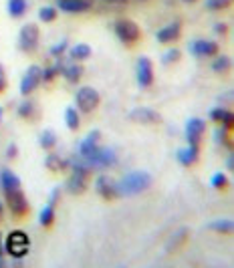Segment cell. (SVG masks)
Segmentation results:
<instances>
[{"mask_svg":"<svg viewBox=\"0 0 234 268\" xmlns=\"http://www.w3.org/2000/svg\"><path fill=\"white\" fill-rule=\"evenodd\" d=\"M152 186V175L145 173V171H132L127 175L121 177V182L117 184V194H123V196H134L139 194L143 190H147Z\"/></svg>","mask_w":234,"mask_h":268,"instance_id":"obj_1","label":"cell"},{"mask_svg":"<svg viewBox=\"0 0 234 268\" xmlns=\"http://www.w3.org/2000/svg\"><path fill=\"white\" fill-rule=\"evenodd\" d=\"M75 101H77L79 111H83V113H91L93 109H97L101 97L93 87H81V89L77 91V95H75Z\"/></svg>","mask_w":234,"mask_h":268,"instance_id":"obj_2","label":"cell"},{"mask_svg":"<svg viewBox=\"0 0 234 268\" xmlns=\"http://www.w3.org/2000/svg\"><path fill=\"white\" fill-rule=\"evenodd\" d=\"M6 250H8L12 256H16V258L25 256V254L29 252V238H27V234H25V232H20V230L12 232V234L8 236Z\"/></svg>","mask_w":234,"mask_h":268,"instance_id":"obj_3","label":"cell"},{"mask_svg":"<svg viewBox=\"0 0 234 268\" xmlns=\"http://www.w3.org/2000/svg\"><path fill=\"white\" fill-rule=\"evenodd\" d=\"M115 34L119 36L121 42L134 44L135 40L139 38V27L135 25L134 20H117L115 23Z\"/></svg>","mask_w":234,"mask_h":268,"instance_id":"obj_4","label":"cell"},{"mask_svg":"<svg viewBox=\"0 0 234 268\" xmlns=\"http://www.w3.org/2000/svg\"><path fill=\"white\" fill-rule=\"evenodd\" d=\"M38 38H40V33H38V27L36 25H25L20 29V34H18V44L23 51H34L36 44H38Z\"/></svg>","mask_w":234,"mask_h":268,"instance_id":"obj_5","label":"cell"},{"mask_svg":"<svg viewBox=\"0 0 234 268\" xmlns=\"http://www.w3.org/2000/svg\"><path fill=\"white\" fill-rule=\"evenodd\" d=\"M4 196H6V202H8L10 210H12L16 216H23V214L29 212V202H27V196L23 194L20 188L8 190V192H4Z\"/></svg>","mask_w":234,"mask_h":268,"instance_id":"obj_6","label":"cell"},{"mask_svg":"<svg viewBox=\"0 0 234 268\" xmlns=\"http://www.w3.org/2000/svg\"><path fill=\"white\" fill-rule=\"evenodd\" d=\"M40 79H42V69L38 67V65H31V69L27 71V75L23 77V83H20V93H23V95L33 93L34 89L38 87Z\"/></svg>","mask_w":234,"mask_h":268,"instance_id":"obj_7","label":"cell"},{"mask_svg":"<svg viewBox=\"0 0 234 268\" xmlns=\"http://www.w3.org/2000/svg\"><path fill=\"white\" fill-rule=\"evenodd\" d=\"M91 166H101V168H107V166H111V164H115V153H113V149H109V147H95V151L89 155V158H85Z\"/></svg>","mask_w":234,"mask_h":268,"instance_id":"obj_8","label":"cell"},{"mask_svg":"<svg viewBox=\"0 0 234 268\" xmlns=\"http://www.w3.org/2000/svg\"><path fill=\"white\" fill-rule=\"evenodd\" d=\"M130 119H134L137 123H145V125H156L162 121L160 113H156L154 109H147V107H137L130 113Z\"/></svg>","mask_w":234,"mask_h":268,"instance_id":"obj_9","label":"cell"},{"mask_svg":"<svg viewBox=\"0 0 234 268\" xmlns=\"http://www.w3.org/2000/svg\"><path fill=\"white\" fill-rule=\"evenodd\" d=\"M137 83L141 87H150L154 83V67L147 57H141L137 61Z\"/></svg>","mask_w":234,"mask_h":268,"instance_id":"obj_10","label":"cell"},{"mask_svg":"<svg viewBox=\"0 0 234 268\" xmlns=\"http://www.w3.org/2000/svg\"><path fill=\"white\" fill-rule=\"evenodd\" d=\"M190 53L196 57H214L218 53V44L212 40H194L190 42Z\"/></svg>","mask_w":234,"mask_h":268,"instance_id":"obj_11","label":"cell"},{"mask_svg":"<svg viewBox=\"0 0 234 268\" xmlns=\"http://www.w3.org/2000/svg\"><path fill=\"white\" fill-rule=\"evenodd\" d=\"M59 8L67 14H79L91 10V0H59Z\"/></svg>","mask_w":234,"mask_h":268,"instance_id":"obj_12","label":"cell"},{"mask_svg":"<svg viewBox=\"0 0 234 268\" xmlns=\"http://www.w3.org/2000/svg\"><path fill=\"white\" fill-rule=\"evenodd\" d=\"M204 131H206V123H204L202 119H198V117H194V119H190L188 125H186V139H188L190 143H196V145H198V141H200Z\"/></svg>","mask_w":234,"mask_h":268,"instance_id":"obj_13","label":"cell"},{"mask_svg":"<svg viewBox=\"0 0 234 268\" xmlns=\"http://www.w3.org/2000/svg\"><path fill=\"white\" fill-rule=\"evenodd\" d=\"M95 188H97V192H99L105 200H111V198L119 196V194H117V184H113V182H111L109 177H105V175H101L99 180H97Z\"/></svg>","mask_w":234,"mask_h":268,"instance_id":"obj_14","label":"cell"},{"mask_svg":"<svg viewBox=\"0 0 234 268\" xmlns=\"http://www.w3.org/2000/svg\"><path fill=\"white\" fill-rule=\"evenodd\" d=\"M97 141H99V131H91V133L79 143V155H81V158H89V155L95 151Z\"/></svg>","mask_w":234,"mask_h":268,"instance_id":"obj_15","label":"cell"},{"mask_svg":"<svg viewBox=\"0 0 234 268\" xmlns=\"http://www.w3.org/2000/svg\"><path fill=\"white\" fill-rule=\"evenodd\" d=\"M85 177H87L85 173H77V171H75L67 180V186H65L69 194H83L85 188H87V180H85Z\"/></svg>","mask_w":234,"mask_h":268,"instance_id":"obj_16","label":"cell"},{"mask_svg":"<svg viewBox=\"0 0 234 268\" xmlns=\"http://www.w3.org/2000/svg\"><path fill=\"white\" fill-rule=\"evenodd\" d=\"M176 158H178V162H180L182 166H192V164H196V160H198V145H196V143H190V147L178 149Z\"/></svg>","mask_w":234,"mask_h":268,"instance_id":"obj_17","label":"cell"},{"mask_svg":"<svg viewBox=\"0 0 234 268\" xmlns=\"http://www.w3.org/2000/svg\"><path fill=\"white\" fill-rule=\"evenodd\" d=\"M0 186H2L4 192L16 190V188H20V180H18V175H14L10 169H2V171H0Z\"/></svg>","mask_w":234,"mask_h":268,"instance_id":"obj_18","label":"cell"},{"mask_svg":"<svg viewBox=\"0 0 234 268\" xmlns=\"http://www.w3.org/2000/svg\"><path fill=\"white\" fill-rule=\"evenodd\" d=\"M178 36H180V25H178V23H172V25L164 27V29L158 33V40H160V42H172V40H176Z\"/></svg>","mask_w":234,"mask_h":268,"instance_id":"obj_19","label":"cell"},{"mask_svg":"<svg viewBox=\"0 0 234 268\" xmlns=\"http://www.w3.org/2000/svg\"><path fill=\"white\" fill-rule=\"evenodd\" d=\"M91 57V47L85 44V42H79L71 49V59L73 61H83V59H89Z\"/></svg>","mask_w":234,"mask_h":268,"instance_id":"obj_20","label":"cell"},{"mask_svg":"<svg viewBox=\"0 0 234 268\" xmlns=\"http://www.w3.org/2000/svg\"><path fill=\"white\" fill-rule=\"evenodd\" d=\"M8 12L12 18H20L27 12V0H8Z\"/></svg>","mask_w":234,"mask_h":268,"instance_id":"obj_21","label":"cell"},{"mask_svg":"<svg viewBox=\"0 0 234 268\" xmlns=\"http://www.w3.org/2000/svg\"><path fill=\"white\" fill-rule=\"evenodd\" d=\"M210 117H212V119H216V121H220V123H224L226 127H230V125H232V113H230L228 109H224V107L214 109V111L210 113Z\"/></svg>","mask_w":234,"mask_h":268,"instance_id":"obj_22","label":"cell"},{"mask_svg":"<svg viewBox=\"0 0 234 268\" xmlns=\"http://www.w3.org/2000/svg\"><path fill=\"white\" fill-rule=\"evenodd\" d=\"M65 121H67V127L71 131H77L79 129V111L75 109V107H67V111H65Z\"/></svg>","mask_w":234,"mask_h":268,"instance_id":"obj_23","label":"cell"},{"mask_svg":"<svg viewBox=\"0 0 234 268\" xmlns=\"http://www.w3.org/2000/svg\"><path fill=\"white\" fill-rule=\"evenodd\" d=\"M63 75H65V79L69 83H77L81 79V75H83V69L79 65H67V67H63Z\"/></svg>","mask_w":234,"mask_h":268,"instance_id":"obj_24","label":"cell"},{"mask_svg":"<svg viewBox=\"0 0 234 268\" xmlns=\"http://www.w3.org/2000/svg\"><path fill=\"white\" fill-rule=\"evenodd\" d=\"M40 226H51L53 224V220H55V206L53 204H49L42 212H40Z\"/></svg>","mask_w":234,"mask_h":268,"instance_id":"obj_25","label":"cell"},{"mask_svg":"<svg viewBox=\"0 0 234 268\" xmlns=\"http://www.w3.org/2000/svg\"><path fill=\"white\" fill-rule=\"evenodd\" d=\"M38 143H40V147H45V149H51L55 143H57V137H55V133L53 131H42L40 133V139H38Z\"/></svg>","mask_w":234,"mask_h":268,"instance_id":"obj_26","label":"cell"},{"mask_svg":"<svg viewBox=\"0 0 234 268\" xmlns=\"http://www.w3.org/2000/svg\"><path fill=\"white\" fill-rule=\"evenodd\" d=\"M38 18H40L42 23H53V20L57 18V10H55L53 6H42V8L38 10Z\"/></svg>","mask_w":234,"mask_h":268,"instance_id":"obj_27","label":"cell"},{"mask_svg":"<svg viewBox=\"0 0 234 268\" xmlns=\"http://www.w3.org/2000/svg\"><path fill=\"white\" fill-rule=\"evenodd\" d=\"M208 228L216 230V232H230L232 230V220H218V222H212Z\"/></svg>","mask_w":234,"mask_h":268,"instance_id":"obj_28","label":"cell"},{"mask_svg":"<svg viewBox=\"0 0 234 268\" xmlns=\"http://www.w3.org/2000/svg\"><path fill=\"white\" fill-rule=\"evenodd\" d=\"M45 164H47V168H49V169H53V171H61V169H63V168H65V166H67V164H65L63 160H59L57 155H49Z\"/></svg>","mask_w":234,"mask_h":268,"instance_id":"obj_29","label":"cell"},{"mask_svg":"<svg viewBox=\"0 0 234 268\" xmlns=\"http://www.w3.org/2000/svg\"><path fill=\"white\" fill-rule=\"evenodd\" d=\"M228 67H230V57H218V59L214 61V65H212V69H214L216 73H224Z\"/></svg>","mask_w":234,"mask_h":268,"instance_id":"obj_30","label":"cell"},{"mask_svg":"<svg viewBox=\"0 0 234 268\" xmlns=\"http://www.w3.org/2000/svg\"><path fill=\"white\" fill-rule=\"evenodd\" d=\"M230 2H232V0H208L206 6H208L210 10H224Z\"/></svg>","mask_w":234,"mask_h":268,"instance_id":"obj_31","label":"cell"},{"mask_svg":"<svg viewBox=\"0 0 234 268\" xmlns=\"http://www.w3.org/2000/svg\"><path fill=\"white\" fill-rule=\"evenodd\" d=\"M180 59V51L178 49H172V51H167L166 55L162 57V63L164 65H172V63H176Z\"/></svg>","mask_w":234,"mask_h":268,"instance_id":"obj_32","label":"cell"},{"mask_svg":"<svg viewBox=\"0 0 234 268\" xmlns=\"http://www.w3.org/2000/svg\"><path fill=\"white\" fill-rule=\"evenodd\" d=\"M226 184H228V180H226L224 173H216V175L212 177V186H214V188H224Z\"/></svg>","mask_w":234,"mask_h":268,"instance_id":"obj_33","label":"cell"},{"mask_svg":"<svg viewBox=\"0 0 234 268\" xmlns=\"http://www.w3.org/2000/svg\"><path fill=\"white\" fill-rule=\"evenodd\" d=\"M18 113H20V117H29L33 113V103H23L20 109H18Z\"/></svg>","mask_w":234,"mask_h":268,"instance_id":"obj_34","label":"cell"},{"mask_svg":"<svg viewBox=\"0 0 234 268\" xmlns=\"http://www.w3.org/2000/svg\"><path fill=\"white\" fill-rule=\"evenodd\" d=\"M59 71V67H51V69H45L42 71V79L45 81H53V77H55V73Z\"/></svg>","mask_w":234,"mask_h":268,"instance_id":"obj_35","label":"cell"},{"mask_svg":"<svg viewBox=\"0 0 234 268\" xmlns=\"http://www.w3.org/2000/svg\"><path fill=\"white\" fill-rule=\"evenodd\" d=\"M65 49H67V40H61L59 44H55V47L51 49V53H53V55H61Z\"/></svg>","mask_w":234,"mask_h":268,"instance_id":"obj_36","label":"cell"},{"mask_svg":"<svg viewBox=\"0 0 234 268\" xmlns=\"http://www.w3.org/2000/svg\"><path fill=\"white\" fill-rule=\"evenodd\" d=\"M6 89V75H4V69L0 65V91H4Z\"/></svg>","mask_w":234,"mask_h":268,"instance_id":"obj_37","label":"cell"},{"mask_svg":"<svg viewBox=\"0 0 234 268\" xmlns=\"http://www.w3.org/2000/svg\"><path fill=\"white\" fill-rule=\"evenodd\" d=\"M16 145H8V158H16Z\"/></svg>","mask_w":234,"mask_h":268,"instance_id":"obj_38","label":"cell"},{"mask_svg":"<svg viewBox=\"0 0 234 268\" xmlns=\"http://www.w3.org/2000/svg\"><path fill=\"white\" fill-rule=\"evenodd\" d=\"M214 31H216L218 34H224L226 33V25H222V23H220V25H216V29H214Z\"/></svg>","mask_w":234,"mask_h":268,"instance_id":"obj_39","label":"cell"},{"mask_svg":"<svg viewBox=\"0 0 234 268\" xmlns=\"http://www.w3.org/2000/svg\"><path fill=\"white\" fill-rule=\"evenodd\" d=\"M226 166H228V169H232V168H234V160H232V155H228V160H226Z\"/></svg>","mask_w":234,"mask_h":268,"instance_id":"obj_40","label":"cell"},{"mask_svg":"<svg viewBox=\"0 0 234 268\" xmlns=\"http://www.w3.org/2000/svg\"><path fill=\"white\" fill-rule=\"evenodd\" d=\"M105 2H119L121 4V2H127V0H105Z\"/></svg>","mask_w":234,"mask_h":268,"instance_id":"obj_41","label":"cell"},{"mask_svg":"<svg viewBox=\"0 0 234 268\" xmlns=\"http://www.w3.org/2000/svg\"><path fill=\"white\" fill-rule=\"evenodd\" d=\"M0 216H2V202H0Z\"/></svg>","mask_w":234,"mask_h":268,"instance_id":"obj_42","label":"cell"},{"mask_svg":"<svg viewBox=\"0 0 234 268\" xmlns=\"http://www.w3.org/2000/svg\"><path fill=\"white\" fill-rule=\"evenodd\" d=\"M184 2H196V0H184Z\"/></svg>","mask_w":234,"mask_h":268,"instance_id":"obj_43","label":"cell"},{"mask_svg":"<svg viewBox=\"0 0 234 268\" xmlns=\"http://www.w3.org/2000/svg\"><path fill=\"white\" fill-rule=\"evenodd\" d=\"M0 119H2V109H0Z\"/></svg>","mask_w":234,"mask_h":268,"instance_id":"obj_44","label":"cell"}]
</instances>
